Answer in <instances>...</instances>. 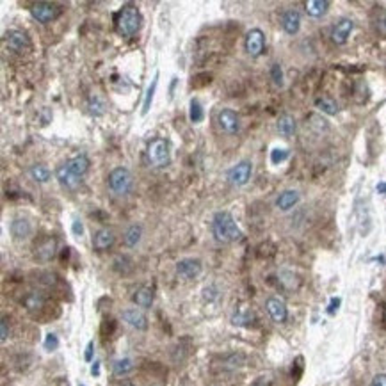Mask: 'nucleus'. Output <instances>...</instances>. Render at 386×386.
Returning a JSON list of instances; mask_svg holds the SVG:
<instances>
[{
    "instance_id": "nucleus-1",
    "label": "nucleus",
    "mask_w": 386,
    "mask_h": 386,
    "mask_svg": "<svg viewBox=\"0 0 386 386\" xmlns=\"http://www.w3.org/2000/svg\"><path fill=\"white\" fill-rule=\"evenodd\" d=\"M212 235L217 242L221 244H230V242H235V240L240 239V228L237 226L235 219L230 212L223 210V212H217L212 219Z\"/></svg>"
},
{
    "instance_id": "nucleus-2",
    "label": "nucleus",
    "mask_w": 386,
    "mask_h": 386,
    "mask_svg": "<svg viewBox=\"0 0 386 386\" xmlns=\"http://www.w3.org/2000/svg\"><path fill=\"white\" fill-rule=\"evenodd\" d=\"M116 23H118V31H120V34L127 36V38L137 34V32L141 31V25H143L141 11L137 9L135 6H132V4H127V6L121 7Z\"/></svg>"
},
{
    "instance_id": "nucleus-3",
    "label": "nucleus",
    "mask_w": 386,
    "mask_h": 386,
    "mask_svg": "<svg viewBox=\"0 0 386 386\" xmlns=\"http://www.w3.org/2000/svg\"><path fill=\"white\" fill-rule=\"evenodd\" d=\"M107 185H109L111 192H113L114 196H120V198L128 196L133 187V176L127 168H114L113 171L109 173Z\"/></svg>"
},
{
    "instance_id": "nucleus-4",
    "label": "nucleus",
    "mask_w": 386,
    "mask_h": 386,
    "mask_svg": "<svg viewBox=\"0 0 386 386\" xmlns=\"http://www.w3.org/2000/svg\"><path fill=\"white\" fill-rule=\"evenodd\" d=\"M146 155H148V160L153 168H166L171 160L169 157V144L166 139L162 137H157V139H151L148 143V150H146Z\"/></svg>"
},
{
    "instance_id": "nucleus-5",
    "label": "nucleus",
    "mask_w": 386,
    "mask_h": 386,
    "mask_svg": "<svg viewBox=\"0 0 386 386\" xmlns=\"http://www.w3.org/2000/svg\"><path fill=\"white\" fill-rule=\"evenodd\" d=\"M31 14L34 20H38L39 23H50L56 18H59L61 14V7L57 4H50V2H38L31 7Z\"/></svg>"
},
{
    "instance_id": "nucleus-6",
    "label": "nucleus",
    "mask_w": 386,
    "mask_h": 386,
    "mask_svg": "<svg viewBox=\"0 0 386 386\" xmlns=\"http://www.w3.org/2000/svg\"><path fill=\"white\" fill-rule=\"evenodd\" d=\"M253 164L250 160H240L228 171V182L235 187H244L251 178Z\"/></svg>"
},
{
    "instance_id": "nucleus-7",
    "label": "nucleus",
    "mask_w": 386,
    "mask_h": 386,
    "mask_svg": "<svg viewBox=\"0 0 386 386\" xmlns=\"http://www.w3.org/2000/svg\"><path fill=\"white\" fill-rule=\"evenodd\" d=\"M352 29H354V21H352L351 18H340V20L333 25V29H331V41H333L335 45H345L349 36H351Z\"/></svg>"
},
{
    "instance_id": "nucleus-8",
    "label": "nucleus",
    "mask_w": 386,
    "mask_h": 386,
    "mask_svg": "<svg viewBox=\"0 0 386 386\" xmlns=\"http://www.w3.org/2000/svg\"><path fill=\"white\" fill-rule=\"evenodd\" d=\"M246 52L250 53L251 57H258L262 56L263 48H265V34L260 29H251L250 32L246 34Z\"/></svg>"
},
{
    "instance_id": "nucleus-9",
    "label": "nucleus",
    "mask_w": 386,
    "mask_h": 386,
    "mask_svg": "<svg viewBox=\"0 0 386 386\" xmlns=\"http://www.w3.org/2000/svg\"><path fill=\"white\" fill-rule=\"evenodd\" d=\"M201 260L198 258H183L176 263V274L183 280H194L201 274Z\"/></svg>"
},
{
    "instance_id": "nucleus-10",
    "label": "nucleus",
    "mask_w": 386,
    "mask_h": 386,
    "mask_svg": "<svg viewBox=\"0 0 386 386\" xmlns=\"http://www.w3.org/2000/svg\"><path fill=\"white\" fill-rule=\"evenodd\" d=\"M217 123L223 132L230 133V135H233V133H237L240 130V118L232 109H223L217 116Z\"/></svg>"
},
{
    "instance_id": "nucleus-11",
    "label": "nucleus",
    "mask_w": 386,
    "mask_h": 386,
    "mask_svg": "<svg viewBox=\"0 0 386 386\" xmlns=\"http://www.w3.org/2000/svg\"><path fill=\"white\" fill-rule=\"evenodd\" d=\"M6 45L16 53H23L31 48V39L23 31H9L6 34Z\"/></svg>"
},
{
    "instance_id": "nucleus-12",
    "label": "nucleus",
    "mask_w": 386,
    "mask_h": 386,
    "mask_svg": "<svg viewBox=\"0 0 386 386\" xmlns=\"http://www.w3.org/2000/svg\"><path fill=\"white\" fill-rule=\"evenodd\" d=\"M57 251V240L53 237H46L41 242L36 244L34 247V257L38 262H50L53 257H56Z\"/></svg>"
},
{
    "instance_id": "nucleus-13",
    "label": "nucleus",
    "mask_w": 386,
    "mask_h": 386,
    "mask_svg": "<svg viewBox=\"0 0 386 386\" xmlns=\"http://www.w3.org/2000/svg\"><path fill=\"white\" fill-rule=\"evenodd\" d=\"M116 242V237H114V232L109 228H100L98 232L93 235V247L98 253H103V251H109L111 247Z\"/></svg>"
},
{
    "instance_id": "nucleus-14",
    "label": "nucleus",
    "mask_w": 386,
    "mask_h": 386,
    "mask_svg": "<svg viewBox=\"0 0 386 386\" xmlns=\"http://www.w3.org/2000/svg\"><path fill=\"white\" fill-rule=\"evenodd\" d=\"M265 310H267V313H269L270 319H272L274 322H278V324H283L285 320H287V317H288L287 305H285V302L281 301V299H278V297L267 299Z\"/></svg>"
},
{
    "instance_id": "nucleus-15",
    "label": "nucleus",
    "mask_w": 386,
    "mask_h": 386,
    "mask_svg": "<svg viewBox=\"0 0 386 386\" xmlns=\"http://www.w3.org/2000/svg\"><path fill=\"white\" fill-rule=\"evenodd\" d=\"M56 176H57V180H59L61 185H63L64 189H68V190L78 189V185H80V182H82V178L75 176L73 173L70 171V168L66 166V162L61 164L59 168L56 169Z\"/></svg>"
},
{
    "instance_id": "nucleus-16",
    "label": "nucleus",
    "mask_w": 386,
    "mask_h": 386,
    "mask_svg": "<svg viewBox=\"0 0 386 386\" xmlns=\"http://www.w3.org/2000/svg\"><path fill=\"white\" fill-rule=\"evenodd\" d=\"M121 319L132 326L133 329H139V331H144L148 327V319L143 312H139L137 308H128V310H123L121 313Z\"/></svg>"
},
{
    "instance_id": "nucleus-17",
    "label": "nucleus",
    "mask_w": 386,
    "mask_h": 386,
    "mask_svg": "<svg viewBox=\"0 0 386 386\" xmlns=\"http://www.w3.org/2000/svg\"><path fill=\"white\" fill-rule=\"evenodd\" d=\"M281 27H283V31L287 34L290 36L297 34L299 29H301V14H299V11L295 9L285 11L283 16H281Z\"/></svg>"
},
{
    "instance_id": "nucleus-18",
    "label": "nucleus",
    "mask_w": 386,
    "mask_h": 386,
    "mask_svg": "<svg viewBox=\"0 0 386 386\" xmlns=\"http://www.w3.org/2000/svg\"><path fill=\"white\" fill-rule=\"evenodd\" d=\"M9 230H11V235H13V239H16V240H25V239H29V237H31V233H32V225H31V221H29V219H25V217H16V219H13V223H11Z\"/></svg>"
},
{
    "instance_id": "nucleus-19",
    "label": "nucleus",
    "mask_w": 386,
    "mask_h": 386,
    "mask_svg": "<svg viewBox=\"0 0 386 386\" xmlns=\"http://www.w3.org/2000/svg\"><path fill=\"white\" fill-rule=\"evenodd\" d=\"M299 192L297 190H294V189H288V190H283V192L278 196V200H276V207L280 208V210H283V212H288L290 208H294L295 205L299 203Z\"/></svg>"
},
{
    "instance_id": "nucleus-20",
    "label": "nucleus",
    "mask_w": 386,
    "mask_h": 386,
    "mask_svg": "<svg viewBox=\"0 0 386 386\" xmlns=\"http://www.w3.org/2000/svg\"><path fill=\"white\" fill-rule=\"evenodd\" d=\"M66 166L70 168V171L73 173L75 176L82 178V176L89 171V166L91 164H89V158L86 157V155H75L73 158H70V160L66 162Z\"/></svg>"
},
{
    "instance_id": "nucleus-21",
    "label": "nucleus",
    "mask_w": 386,
    "mask_h": 386,
    "mask_svg": "<svg viewBox=\"0 0 386 386\" xmlns=\"http://www.w3.org/2000/svg\"><path fill=\"white\" fill-rule=\"evenodd\" d=\"M153 299H155V295H153V290H151V288L141 287L133 292L132 301L135 302L139 308H150V306L153 305Z\"/></svg>"
},
{
    "instance_id": "nucleus-22",
    "label": "nucleus",
    "mask_w": 386,
    "mask_h": 386,
    "mask_svg": "<svg viewBox=\"0 0 386 386\" xmlns=\"http://www.w3.org/2000/svg\"><path fill=\"white\" fill-rule=\"evenodd\" d=\"M305 9H306V14L312 18H320L327 13L329 9V2L327 0H308L305 2Z\"/></svg>"
},
{
    "instance_id": "nucleus-23",
    "label": "nucleus",
    "mask_w": 386,
    "mask_h": 386,
    "mask_svg": "<svg viewBox=\"0 0 386 386\" xmlns=\"http://www.w3.org/2000/svg\"><path fill=\"white\" fill-rule=\"evenodd\" d=\"M276 128L280 132V135L283 137H290L295 133V128H297V123H295V118L290 116V114H283V116L278 120Z\"/></svg>"
},
{
    "instance_id": "nucleus-24",
    "label": "nucleus",
    "mask_w": 386,
    "mask_h": 386,
    "mask_svg": "<svg viewBox=\"0 0 386 386\" xmlns=\"http://www.w3.org/2000/svg\"><path fill=\"white\" fill-rule=\"evenodd\" d=\"M255 320V315L251 310H246V308H239L233 312L232 315V324L233 326H240V327H250Z\"/></svg>"
},
{
    "instance_id": "nucleus-25",
    "label": "nucleus",
    "mask_w": 386,
    "mask_h": 386,
    "mask_svg": "<svg viewBox=\"0 0 386 386\" xmlns=\"http://www.w3.org/2000/svg\"><path fill=\"white\" fill-rule=\"evenodd\" d=\"M141 239H143V226L141 225H132L127 228V232H125L123 235V240H125V246L128 247H135L137 244L141 242Z\"/></svg>"
},
{
    "instance_id": "nucleus-26",
    "label": "nucleus",
    "mask_w": 386,
    "mask_h": 386,
    "mask_svg": "<svg viewBox=\"0 0 386 386\" xmlns=\"http://www.w3.org/2000/svg\"><path fill=\"white\" fill-rule=\"evenodd\" d=\"M23 306L29 310V312H39V310L45 306V297H43L39 292H31V294L25 295L23 299Z\"/></svg>"
},
{
    "instance_id": "nucleus-27",
    "label": "nucleus",
    "mask_w": 386,
    "mask_h": 386,
    "mask_svg": "<svg viewBox=\"0 0 386 386\" xmlns=\"http://www.w3.org/2000/svg\"><path fill=\"white\" fill-rule=\"evenodd\" d=\"M113 269L116 270V272H120V274H123V276H127V274H130V272L133 270V262H132V258H128L127 255H120V257L114 258Z\"/></svg>"
},
{
    "instance_id": "nucleus-28",
    "label": "nucleus",
    "mask_w": 386,
    "mask_h": 386,
    "mask_svg": "<svg viewBox=\"0 0 386 386\" xmlns=\"http://www.w3.org/2000/svg\"><path fill=\"white\" fill-rule=\"evenodd\" d=\"M315 107L320 113L327 114V116H335V114L338 113V103L335 102L333 98H317Z\"/></svg>"
},
{
    "instance_id": "nucleus-29",
    "label": "nucleus",
    "mask_w": 386,
    "mask_h": 386,
    "mask_svg": "<svg viewBox=\"0 0 386 386\" xmlns=\"http://www.w3.org/2000/svg\"><path fill=\"white\" fill-rule=\"evenodd\" d=\"M133 370V362L130 358H121V360H118V362H114V365H113V372H114V376H118V377H123V376H127V374H130Z\"/></svg>"
},
{
    "instance_id": "nucleus-30",
    "label": "nucleus",
    "mask_w": 386,
    "mask_h": 386,
    "mask_svg": "<svg viewBox=\"0 0 386 386\" xmlns=\"http://www.w3.org/2000/svg\"><path fill=\"white\" fill-rule=\"evenodd\" d=\"M205 118V113H203V107H201L200 100L192 98L189 103V120L192 121V123H201Z\"/></svg>"
},
{
    "instance_id": "nucleus-31",
    "label": "nucleus",
    "mask_w": 386,
    "mask_h": 386,
    "mask_svg": "<svg viewBox=\"0 0 386 386\" xmlns=\"http://www.w3.org/2000/svg\"><path fill=\"white\" fill-rule=\"evenodd\" d=\"M157 86H158V73H155L153 80H151L150 88H148V91H146V96H144V103H143V116H146V114L150 113V109H151V102H153L155 89H157Z\"/></svg>"
},
{
    "instance_id": "nucleus-32",
    "label": "nucleus",
    "mask_w": 386,
    "mask_h": 386,
    "mask_svg": "<svg viewBox=\"0 0 386 386\" xmlns=\"http://www.w3.org/2000/svg\"><path fill=\"white\" fill-rule=\"evenodd\" d=\"M31 176L32 178L36 180L38 183H46L50 180V171H48V168L46 166H43V164H34L31 168Z\"/></svg>"
},
{
    "instance_id": "nucleus-33",
    "label": "nucleus",
    "mask_w": 386,
    "mask_h": 386,
    "mask_svg": "<svg viewBox=\"0 0 386 386\" xmlns=\"http://www.w3.org/2000/svg\"><path fill=\"white\" fill-rule=\"evenodd\" d=\"M88 109H89V113H91L93 116H103V114H105V103L102 102L100 96L95 95V96H91V100H89Z\"/></svg>"
},
{
    "instance_id": "nucleus-34",
    "label": "nucleus",
    "mask_w": 386,
    "mask_h": 386,
    "mask_svg": "<svg viewBox=\"0 0 386 386\" xmlns=\"http://www.w3.org/2000/svg\"><path fill=\"white\" fill-rule=\"evenodd\" d=\"M270 78H272L274 86H278V88H283L285 77H283V70H281V64L274 63L272 66H270Z\"/></svg>"
},
{
    "instance_id": "nucleus-35",
    "label": "nucleus",
    "mask_w": 386,
    "mask_h": 386,
    "mask_svg": "<svg viewBox=\"0 0 386 386\" xmlns=\"http://www.w3.org/2000/svg\"><path fill=\"white\" fill-rule=\"evenodd\" d=\"M288 150H280V148H276V150L270 151V162L272 164H281V162H285L288 158Z\"/></svg>"
},
{
    "instance_id": "nucleus-36",
    "label": "nucleus",
    "mask_w": 386,
    "mask_h": 386,
    "mask_svg": "<svg viewBox=\"0 0 386 386\" xmlns=\"http://www.w3.org/2000/svg\"><path fill=\"white\" fill-rule=\"evenodd\" d=\"M57 347H59V338L53 333H48L45 338V349L46 351H56Z\"/></svg>"
},
{
    "instance_id": "nucleus-37",
    "label": "nucleus",
    "mask_w": 386,
    "mask_h": 386,
    "mask_svg": "<svg viewBox=\"0 0 386 386\" xmlns=\"http://www.w3.org/2000/svg\"><path fill=\"white\" fill-rule=\"evenodd\" d=\"M71 232H73L75 237H82V233H84V225H82V221L75 219V221L71 223Z\"/></svg>"
},
{
    "instance_id": "nucleus-38",
    "label": "nucleus",
    "mask_w": 386,
    "mask_h": 386,
    "mask_svg": "<svg viewBox=\"0 0 386 386\" xmlns=\"http://www.w3.org/2000/svg\"><path fill=\"white\" fill-rule=\"evenodd\" d=\"M376 25H377V31H379L381 34H386V11H383V13L379 14Z\"/></svg>"
},
{
    "instance_id": "nucleus-39",
    "label": "nucleus",
    "mask_w": 386,
    "mask_h": 386,
    "mask_svg": "<svg viewBox=\"0 0 386 386\" xmlns=\"http://www.w3.org/2000/svg\"><path fill=\"white\" fill-rule=\"evenodd\" d=\"M340 297H333L331 299V302H329V306H327V313L329 315H335L337 313V310H338V306H340Z\"/></svg>"
},
{
    "instance_id": "nucleus-40",
    "label": "nucleus",
    "mask_w": 386,
    "mask_h": 386,
    "mask_svg": "<svg viewBox=\"0 0 386 386\" xmlns=\"http://www.w3.org/2000/svg\"><path fill=\"white\" fill-rule=\"evenodd\" d=\"M0 331H2V342H7V338H9V326H7V320L2 319V324H0Z\"/></svg>"
},
{
    "instance_id": "nucleus-41",
    "label": "nucleus",
    "mask_w": 386,
    "mask_h": 386,
    "mask_svg": "<svg viewBox=\"0 0 386 386\" xmlns=\"http://www.w3.org/2000/svg\"><path fill=\"white\" fill-rule=\"evenodd\" d=\"M203 294H205V299H208V301H214V299L217 297V290H215V287L205 288Z\"/></svg>"
},
{
    "instance_id": "nucleus-42",
    "label": "nucleus",
    "mask_w": 386,
    "mask_h": 386,
    "mask_svg": "<svg viewBox=\"0 0 386 386\" xmlns=\"http://www.w3.org/2000/svg\"><path fill=\"white\" fill-rule=\"evenodd\" d=\"M370 386H386V374H377Z\"/></svg>"
},
{
    "instance_id": "nucleus-43",
    "label": "nucleus",
    "mask_w": 386,
    "mask_h": 386,
    "mask_svg": "<svg viewBox=\"0 0 386 386\" xmlns=\"http://www.w3.org/2000/svg\"><path fill=\"white\" fill-rule=\"evenodd\" d=\"M93 349H95V342H89L88 347H86V362H91L93 360Z\"/></svg>"
},
{
    "instance_id": "nucleus-44",
    "label": "nucleus",
    "mask_w": 386,
    "mask_h": 386,
    "mask_svg": "<svg viewBox=\"0 0 386 386\" xmlns=\"http://www.w3.org/2000/svg\"><path fill=\"white\" fill-rule=\"evenodd\" d=\"M376 190H377L379 194H386V182H379V183H377V185H376Z\"/></svg>"
},
{
    "instance_id": "nucleus-45",
    "label": "nucleus",
    "mask_w": 386,
    "mask_h": 386,
    "mask_svg": "<svg viewBox=\"0 0 386 386\" xmlns=\"http://www.w3.org/2000/svg\"><path fill=\"white\" fill-rule=\"evenodd\" d=\"M91 374H93V376H98V374H100V363H98V362H96L95 365H93Z\"/></svg>"
},
{
    "instance_id": "nucleus-46",
    "label": "nucleus",
    "mask_w": 386,
    "mask_h": 386,
    "mask_svg": "<svg viewBox=\"0 0 386 386\" xmlns=\"http://www.w3.org/2000/svg\"><path fill=\"white\" fill-rule=\"evenodd\" d=\"M121 386H133V384H132V383H123Z\"/></svg>"
},
{
    "instance_id": "nucleus-47",
    "label": "nucleus",
    "mask_w": 386,
    "mask_h": 386,
    "mask_svg": "<svg viewBox=\"0 0 386 386\" xmlns=\"http://www.w3.org/2000/svg\"><path fill=\"white\" fill-rule=\"evenodd\" d=\"M384 320H386V310H384Z\"/></svg>"
},
{
    "instance_id": "nucleus-48",
    "label": "nucleus",
    "mask_w": 386,
    "mask_h": 386,
    "mask_svg": "<svg viewBox=\"0 0 386 386\" xmlns=\"http://www.w3.org/2000/svg\"><path fill=\"white\" fill-rule=\"evenodd\" d=\"M78 386H86V384H78Z\"/></svg>"
}]
</instances>
